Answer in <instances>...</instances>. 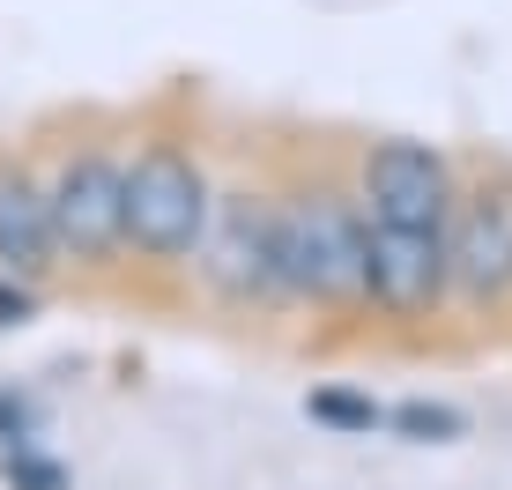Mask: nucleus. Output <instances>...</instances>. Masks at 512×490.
Here are the masks:
<instances>
[{"mask_svg":"<svg viewBox=\"0 0 512 490\" xmlns=\"http://www.w3.org/2000/svg\"><path fill=\"white\" fill-rule=\"evenodd\" d=\"M38 171H45V201H52L67 275L104 283V275L134 268L127 260V149L112 134L75 127L67 142L38 149Z\"/></svg>","mask_w":512,"mask_h":490,"instance_id":"7ed1b4c3","label":"nucleus"},{"mask_svg":"<svg viewBox=\"0 0 512 490\" xmlns=\"http://www.w3.org/2000/svg\"><path fill=\"white\" fill-rule=\"evenodd\" d=\"M386 424L409 431V439H461V409H431V401H409V409H394Z\"/></svg>","mask_w":512,"mask_h":490,"instance_id":"9d476101","label":"nucleus"},{"mask_svg":"<svg viewBox=\"0 0 512 490\" xmlns=\"http://www.w3.org/2000/svg\"><path fill=\"white\" fill-rule=\"evenodd\" d=\"M305 409L320 416V424H334V431H379L386 424V409H379V401H364V394H312Z\"/></svg>","mask_w":512,"mask_h":490,"instance_id":"1a4fd4ad","label":"nucleus"},{"mask_svg":"<svg viewBox=\"0 0 512 490\" xmlns=\"http://www.w3.org/2000/svg\"><path fill=\"white\" fill-rule=\"evenodd\" d=\"M357 201L372 223H401V231H446L453 201H461L468 171L453 164L438 142H416V134H379V142L357 149Z\"/></svg>","mask_w":512,"mask_h":490,"instance_id":"423d86ee","label":"nucleus"},{"mask_svg":"<svg viewBox=\"0 0 512 490\" xmlns=\"http://www.w3.org/2000/svg\"><path fill=\"white\" fill-rule=\"evenodd\" d=\"M275 238H282V290L290 312H320V320H372V216L357 201V179H327V171H290L275 179Z\"/></svg>","mask_w":512,"mask_h":490,"instance_id":"f257e3e1","label":"nucleus"},{"mask_svg":"<svg viewBox=\"0 0 512 490\" xmlns=\"http://www.w3.org/2000/svg\"><path fill=\"white\" fill-rule=\"evenodd\" d=\"M372 320L386 327H423L453 312V245L446 231H401V223H372Z\"/></svg>","mask_w":512,"mask_h":490,"instance_id":"0eeeda50","label":"nucleus"},{"mask_svg":"<svg viewBox=\"0 0 512 490\" xmlns=\"http://www.w3.org/2000/svg\"><path fill=\"white\" fill-rule=\"evenodd\" d=\"M38 283H15V275H0V335H8V327H23L30 312H38Z\"/></svg>","mask_w":512,"mask_h":490,"instance_id":"9b49d317","label":"nucleus"},{"mask_svg":"<svg viewBox=\"0 0 512 490\" xmlns=\"http://www.w3.org/2000/svg\"><path fill=\"white\" fill-rule=\"evenodd\" d=\"M208 305L238 312H290L282 290V238H275V186H245V179H216V208H208L201 253H193Z\"/></svg>","mask_w":512,"mask_h":490,"instance_id":"20e7f679","label":"nucleus"},{"mask_svg":"<svg viewBox=\"0 0 512 490\" xmlns=\"http://www.w3.org/2000/svg\"><path fill=\"white\" fill-rule=\"evenodd\" d=\"M216 208V171L179 127H149L127 142V260L134 268H193Z\"/></svg>","mask_w":512,"mask_h":490,"instance_id":"f03ea898","label":"nucleus"},{"mask_svg":"<svg viewBox=\"0 0 512 490\" xmlns=\"http://www.w3.org/2000/svg\"><path fill=\"white\" fill-rule=\"evenodd\" d=\"M0 275L52 290L67 275L60 231H52V201H45V171L38 149H8L0 142Z\"/></svg>","mask_w":512,"mask_h":490,"instance_id":"6e6552de","label":"nucleus"},{"mask_svg":"<svg viewBox=\"0 0 512 490\" xmlns=\"http://www.w3.org/2000/svg\"><path fill=\"white\" fill-rule=\"evenodd\" d=\"M453 245V312L461 320H498L512 312V164H475L461 179L446 223Z\"/></svg>","mask_w":512,"mask_h":490,"instance_id":"39448f33","label":"nucleus"}]
</instances>
